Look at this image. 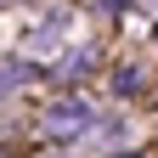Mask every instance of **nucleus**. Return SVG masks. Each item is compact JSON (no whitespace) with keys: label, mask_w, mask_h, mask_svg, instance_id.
<instances>
[{"label":"nucleus","mask_w":158,"mask_h":158,"mask_svg":"<svg viewBox=\"0 0 158 158\" xmlns=\"http://www.w3.org/2000/svg\"><path fill=\"white\" fill-rule=\"evenodd\" d=\"M85 118H90L85 102H56V107L45 113V130H51V135H73V130H85Z\"/></svg>","instance_id":"obj_1"}]
</instances>
